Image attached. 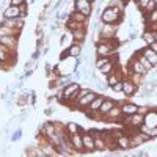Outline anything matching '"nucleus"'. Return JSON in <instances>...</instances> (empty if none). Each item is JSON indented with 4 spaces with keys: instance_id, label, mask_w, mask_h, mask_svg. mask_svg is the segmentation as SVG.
Listing matches in <instances>:
<instances>
[{
    "instance_id": "6",
    "label": "nucleus",
    "mask_w": 157,
    "mask_h": 157,
    "mask_svg": "<svg viewBox=\"0 0 157 157\" xmlns=\"http://www.w3.org/2000/svg\"><path fill=\"white\" fill-rule=\"evenodd\" d=\"M137 91H138V86L130 80V78H123V91H121V93H124L126 98L135 96Z\"/></svg>"
},
{
    "instance_id": "30",
    "label": "nucleus",
    "mask_w": 157,
    "mask_h": 157,
    "mask_svg": "<svg viewBox=\"0 0 157 157\" xmlns=\"http://www.w3.org/2000/svg\"><path fill=\"white\" fill-rule=\"evenodd\" d=\"M145 21H146V25L157 22V8H154L151 13H148V14L145 16Z\"/></svg>"
},
{
    "instance_id": "44",
    "label": "nucleus",
    "mask_w": 157,
    "mask_h": 157,
    "mask_svg": "<svg viewBox=\"0 0 157 157\" xmlns=\"http://www.w3.org/2000/svg\"><path fill=\"white\" fill-rule=\"evenodd\" d=\"M135 154H137V155H140V157H141V155H146V154H148V152H145V151H137V152H135Z\"/></svg>"
},
{
    "instance_id": "13",
    "label": "nucleus",
    "mask_w": 157,
    "mask_h": 157,
    "mask_svg": "<svg viewBox=\"0 0 157 157\" xmlns=\"http://www.w3.org/2000/svg\"><path fill=\"white\" fill-rule=\"evenodd\" d=\"M116 145H118V149H121V151H127V149H130V145H129V135L124 132V130L116 137Z\"/></svg>"
},
{
    "instance_id": "42",
    "label": "nucleus",
    "mask_w": 157,
    "mask_h": 157,
    "mask_svg": "<svg viewBox=\"0 0 157 157\" xmlns=\"http://www.w3.org/2000/svg\"><path fill=\"white\" fill-rule=\"evenodd\" d=\"M32 66H33V61H27V63H25V69H32Z\"/></svg>"
},
{
    "instance_id": "45",
    "label": "nucleus",
    "mask_w": 157,
    "mask_h": 157,
    "mask_svg": "<svg viewBox=\"0 0 157 157\" xmlns=\"http://www.w3.org/2000/svg\"><path fill=\"white\" fill-rule=\"evenodd\" d=\"M154 33V41H157V32H152Z\"/></svg>"
},
{
    "instance_id": "20",
    "label": "nucleus",
    "mask_w": 157,
    "mask_h": 157,
    "mask_svg": "<svg viewBox=\"0 0 157 157\" xmlns=\"http://www.w3.org/2000/svg\"><path fill=\"white\" fill-rule=\"evenodd\" d=\"M116 68H118V58H115V60H110L109 63H105L102 68H99V71H101V74H102V75H107V74L113 72Z\"/></svg>"
},
{
    "instance_id": "18",
    "label": "nucleus",
    "mask_w": 157,
    "mask_h": 157,
    "mask_svg": "<svg viewBox=\"0 0 157 157\" xmlns=\"http://www.w3.org/2000/svg\"><path fill=\"white\" fill-rule=\"evenodd\" d=\"M115 104H116V101H113L112 98H107V96H105V99H104V102L101 104V107H99L98 112H99L102 116H105V115L109 113V110L115 105Z\"/></svg>"
},
{
    "instance_id": "7",
    "label": "nucleus",
    "mask_w": 157,
    "mask_h": 157,
    "mask_svg": "<svg viewBox=\"0 0 157 157\" xmlns=\"http://www.w3.org/2000/svg\"><path fill=\"white\" fill-rule=\"evenodd\" d=\"M71 140V145L75 151V154H83V140H82V132H77V134H71L69 135Z\"/></svg>"
},
{
    "instance_id": "4",
    "label": "nucleus",
    "mask_w": 157,
    "mask_h": 157,
    "mask_svg": "<svg viewBox=\"0 0 157 157\" xmlns=\"http://www.w3.org/2000/svg\"><path fill=\"white\" fill-rule=\"evenodd\" d=\"M118 24H102L99 27V38H116Z\"/></svg>"
},
{
    "instance_id": "40",
    "label": "nucleus",
    "mask_w": 157,
    "mask_h": 157,
    "mask_svg": "<svg viewBox=\"0 0 157 157\" xmlns=\"http://www.w3.org/2000/svg\"><path fill=\"white\" fill-rule=\"evenodd\" d=\"M149 47H151V49H152V50L155 52V54H157V41H154V43H151V44H149Z\"/></svg>"
},
{
    "instance_id": "41",
    "label": "nucleus",
    "mask_w": 157,
    "mask_h": 157,
    "mask_svg": "<svg viewBox=\"0 0 157 157\" xmlns=\"http://www.w3.org/2000/svg\"><path fill=\"white\" fill-rule=\"evenodd\" d=\"M134 39H137V33L135 32H132V33L129 35V41H134Z\"/></svg>"
},
{
    "instance_id": "36",
    "label": "nucleus",
    "mask_w": 157,
    "mask_h": 157,
    "mask_svg": "<svg viewBox=\"0 0 157 157\" xmlns=\"http://www.w3.org/2000/svg\"><path fill=\"white\" fill-rule=\"evenodd\" d=\"M148 2H149V0H137L135 3H137V8H138V10H143V8L148 5Z\"/></svg>"
},
{
    "instance_id": "29",
    "label": "nucleus",
    "mask_w": 157,
    "mask_h": 157,
    "mask_svg": "<svg viewBox=\"0 0 157 157\" xmlns=\"http://www.w3.org/2000/svg\"><path fill=\"white\" fill-rule=\"evenodd\" d=\"M141 38H143V41L146 43V46H149L151 43H154V33L151 30H148V29L141 33Z\"/></svg>"
},
{
    "instance_id": "12",
    "label": "nucleus",
    "mask_w": 157,
    "mask_h": 157,
    "mask_svg": "<svg viewBox=\"0 0 157 157\" xmlns=\"http://www.w3.org/2000/svg\"><path fill=\"white\" fill-rule=\"evenodd\" d=\"M120 107H121V112H123L124 116H130V115L137 113V110H138V105H137V104L129 102V101L121 102V104H120Z\"/></svg>"
},
{
    "instance_id": "27",
    "label": "nucleus",
    "mask_w": 157,
    "mask_h": 157,
    "mask_svg": "<svg viewBox=\"0 0 157 157\" xmlns=\"http://www.w3.org/2000/svg\"><path fill=\"white\" fill-rule=\"evenodd\" d=\"M66 124V132L71 135V134H77V132H82V127L78 126V123H74V121H69V123H64Z\"/></svg>"
},
{
    "instance_id": "26",
    "label": "nucleus",
    "mask_w": 157,
    "mask_h": 157,
    "mask_svg": "<svg viewBox=\"0 0 157 157\" xmlns=\"http://www.w3.org/2000/svg\"><path fill=\"white\" fill-rule=\"evenodd\" d=\"M115 58H118V55H112V57H96V60H94V66L99 69V68H102L105 63H109L110 60H115Z\"/></svg>"
},
{
    "instance_id": "37",
    "label": "nucleus",
    "mask_w": 157,
    "mask_h": 157,
    "mask_svg": "<svg viewBox=\"0 0 157 157\" xmlns=\"http://www.w3.org/2000/svg\"><path fill=\"white\" fill-rule=\"evenodd\" d=\"M148 135L151 137V140L157 138V126H155V127H151V129H149V134H148Z\"/></svg>"
},
{
    "instance_id": "11",
    "label": "nucleus",
    "mask_w": 157,
    "mask_h": 157,
    "mask_svg": "<svg viewBox=\"0 0 157 157\" xmlns=\"http://www.w3.org/2000/svg\"><path fill=\"white\" fill-rule=\"evenodd\" d=\"M143 124H146L148 127H155L157 126V109H149L146 115H143Z\"/></svg>"
},
{
    "instance_id": "35",
    "label": "nucleus",
    "mask_w": 157,
    "mask_h": 157,
    "mask_svg": "<svg viewBox=\"0 0 157 157\" xmlns=\"http://www.w3.org/2000/svg\"><path fill=\"white\" fill-rule=\"evenodd\" d=\"M149 109H151L149 105H138V110H137V112H138L140 115H146V113L149 112Z\"/></svg>"
},
{
    "instance_id": "1",
    "label": "nucleus",
    "mask_w": 157,
    "mask_h": 157,
    "mask_svg": "<svg viewBox=\"0 0 157 157\" xmlns=\"http://www.w3.org/2000/svg\"><path fill=\"white\" fill-rule=\"evenodd\" d=\"M123 17H124L123 6H107L99 14V19L102 24H120Z\"/></svg>"
},
{
    "instance_id": "24",
    "label": "nucleus",
    "mask_w": 157,
    "mask_h": 157,
    "mask_svg": "<svg viewBox=\"0 0 157 157\" xmlns=\"http://www.w3.org/2000/svg\"><path fill=\"white\" fill-rule=\"evenodd\" d=\"M135 57L138 58V61H140V63L143 64V68H145V69H146L148 72L154 69V66H152V64H151V61H149V60H148V58H146L145 55H143L141 52H137V54H135Z\"/></svg>"
},
{
    "instance_id": "17",
    "label": "nucleus",
    "mask_w": 157,
    "mask_h": 157,
    "mask_svg": "<svg viewBox=\"0 0 157 157\" xmlns=\"http://www.w3.org/2000/svg\"><path fill=\"white\" fill-rule=\"evenodd\" d=\"M104 99H105V96H102V94H98L93 101H91V104L85 109V112L86 113H91V112H98L99 110V107H101V104L104 102Z\"/></svg>"
},
{
    "instance_id": "15",
    "label": "nucleus",
    "mask_w": 157,
    "mask_h": 157,
    "mask_svg": "<svg viewBox=\"0 0 157 157\" xmlns=\"http://www.w3.org/2000/svg\"><path fill=\"white\" fill-rule=\"evenodd\" d=\"M71 35H72V38H74L75 43H82V44H83V41L86 39V25H82V27L72 30Z\"/></svg>"
},
{
    "instance_id": "39",
    "label": "nucleus",
    "mask_w": 157,
    "mask_h": 157,
    "mask_svg": "<svg viewBox=\"0 0 157 157\" xmlns=\"http://www.w3.org/2000/svg\"><path fill=\"white\" fill-rule=\"evenodd\" d=\"M22 3H25V0H10V5H14V6H21Z\"/></svg>"
},
{
    "instance_id": "10",
    "label": "nucleus",
    "mask_w": 157,
    "mask_h": 157,
    "mask_svg": "<svg viewBox=\"0 0 157 157\" xmlns=\"http://www.w3.org/2000/svg\"><path fill=\"white\" fill-rule=\"evenodd\" d=\"M2 17H5V19H17V17H22L21 8L19 6H14V5H10L8 8L3 10Z\"/></svg>"
},
{
    "instance_id": "34",
    "label": "nucleus",
    "mask_w": 157,
    "mask_h": 157,
    "mask_svg": "<svg viewBox=\"0 0 157 157\" xmlns=\"http://www.w3.org/2000/svg\"><path fill=\"white\" fill-rule=\"evenodd\" d=\"M21 137H22V129H17V130H14V132H13L11 141H17V140H21Z\"/></svg>"
},
{
    "instance_id": "5",
    "label": "nucleus",
    "mask_w": 157,
    "mask_h": 157,
    "mask_svg": "<svg viewBox=\"0 0 157 157\" xmlns=\"http://www.w3.org/2000/svg\"><path fill=\"white\" fill-rule=\"evenodd\" d=\"M123 112H121V107H120V104H115V105L109 110V113L104 116V120L105 121H110V123H116V121H123Z\"/></svg>"
},
{
    "instance_id": "16",
    "label": "nucleus",
    "mask_w": 157,
    "mask_h": 157,
    "mask_svg": "<svg viewBox=\"0 0 157 157\" xmlns=\"http://www.w3.org/2000/svg\"><path fill=\"white\" fill-rule=\"evenodd\" d=\"M17 38L19 36H0V44H3V46H6L11 50L16 52V49H17Z\"/></svg>"
},
{
    "instance_id": "14",
    "label": "nucleus",
    "mask_w": 157,
    "mask_h": 157,
    "mask_svg": "<svg viewBox=\"0 0 157 157\" xmlns=\"http://www.w3.org/2000/svg\"><path fill=\"white\" fill-rule=\"evenodd\" d=\"M64 55H69V57H72V58H78L82 55V43H72L69 47H68V50L64 52Z\"/></svg>"
},
{
    "instance_id": "31",
    "label": "nucleus",
    "mask_w": 157,
    "mask_h": 157,
    "mask_svg": "<svg viewBox=\"0 0 157 157\" xmlns=\"http://www.w3.org/2000/svg\"><path fill=\"white\" fill-rule=\"evenodd\" d=\"M154 8H157V0H149L148 2V5L143 8V13H145V16L148 14V13H151Z\"/></svg>"
},
{
    "instance_id": "28",
    "label": "nucleus",
    "mask_w": 157,
    "mask_h": 157,
    "mask_svg": "<svg viewBox=\"0 0 157 157\" xmlns=\"http://www.w3.org/2000/svg\"><path fill=\"white\" fill-rule=\"evenodd\" d=\"M94 145H96V151H105L107 149L105 140H104L101 135H94Z\"/></svg>"
},
{
    "instance_id": "8",
    "label": "nucleus",
    "mask_w": 157,
    "mask_h": 157,
    "mask_svg": "<svg viewBox=\"0 0 157 157\" xmlns=\"http://www.w3.org/2000/svg\"><path fill=\"white\" fill-rule=\"evenodd\" d=\"M98 96V93H96V91H93V90H91L90 91V93H86L83 98H80V99H78L77 102H75V109H80V110H85L88 105H90V104H91V101H93L94 98Z\"/></svg>"
},
{
    "instance_id": "19",
    "label": "nucleus",
    "mask_w": 157,
    "mask_h": 157,
    "mask_svg": "<svg viewBox=\"0 0 157 157\" xmlns=\"http://www.w3.org/2000/svg\"><path fill=\"white\" fill-rule=\"evenodd\" d=\"M141 54L143 55H145L149 61H151V64H152V66H157V54H155V52L149 47V46H146V47H141Z\"/></svg>"
},
{
    "instance_id": "46",
    "label": "nucleus",
    "mask_w": 157,
    "mask_h": 157,
    "mask_svg": "<svg viewBox=\"0 0 157 157\" xmlns=\"http://www.w3.org/2000/svg\"><path fill=\"white\" fill-rule=\"evenodd\" d=\"M91 2H94V0H91Z\"/></svg>"
},
{
    "instance_id": "38",
    "label": "nucleus",
    "mask_w": 157,
    "mask_h": 157,
    "mask_svg": "<svg viewBox=\"0 0 157 157\" xmlns=\"http://www.w3.org/2000/svg\"><path fill=\"white\" fill-rule=\"evenodd\" d=\"M27 2H25V3H22L19 8H21V13H22V17H25V16H27Z\"/></svg>"
},
{
    "instance_id": "33",
    "label": "nucleus",
    "mask_w": 157,
    "mask_h": 157,
    "mask_svg": "<svg viewBox=\"0 0 157 157\" xmlns=\"http://www.w3.org/2000/svg\"><path fill=\"white\" fill-rule=\"evenodd\" d=\"M110 90L115 91V93H120V91H123V80H120V82H116L115 85H112Z\"/></svg>"
},
{
    "instance_id": "3",
    "label": "nucleus",
    "mask_w": 157,
    "mask_h": 157,
    "mask_svg": "<svg viewBox=\"0 0 157 157\" xmlns=\"http://www.w3.org/2000/svg\"><path fill=\"white\" fill-rule=\"evenodd\" d=\"M82 140H83V154H90L96 151V145H94V135L91 134V130L83 132L82 130Z\"/></svg>"
},
{
    "instance_id": "22",
    "label": "nucleus",
    "mask_w": 157,
    "mask_h": 157,
    "mask_svg": "<svg viewBox=\"0 0 157 157\" xmlns=\"http://www.w3.org/2000/svg\"><path fill=\"white\" fill-rule=\"evenodd\" d=\"M21 32L16 30V29H11V27H6V25L0 24V36H19Z\"/></svg>"
},
{
    "instance_id": "9",
    "label": "nucleus",
    "mask_w": 157,
    "mask_h": 157,
    "mask_svg": "<svg viewBox=\"0 0 157 157\" xmlns=\"http://www.w3.org/2000/svg\"><path fill=\"white\" fill-rule=\"evenodd\" d=\"M129 71H130V72H138V74H141V75H146V74H148V71L143 68V64L138 61V58H137L135 55L129 60Z\"/></svg>"
},
{
    "instance_id": "25",
    "label": "nucleus",
    "mask_w": 157,
    "mask_h": 157,
    "mask_svg": "<svg viewBox=\"0 0 157 157\" xmlns=\"http://www.w3.org/2000/svg\"><path fill=\"white\" fill-rule=\"evenodd\" d=\"M129 78L132 80L138 88L143 85V82H145V75H141V74H138V72H130L129 71Z\"/></svg>"
},
{
    "instance_id": "23",
    "label": "nucleus",
    "mask_w": 157,
    "mask_h": 157,
    "mask_svg": "<svg viewBox=\"0 0 157 157\" xmlns=\"http://www.w3.org/2000/svg\"><path fill=\"white\" fill-rule=\"evenodd\" d=\"M69 19H72V21H75V22H78V24H85V25H86V22H88V17H86L85 14H82V13L75 11V10H72V11L69 13Z\"/></svg>"
},
{
    "instance_id": "32",
    "label": "nucleus",
    "mask_w": 157,
    "mask_h": 157,
    "mask_svg": "<svg viewBox=\"0 0 157 157\" xmlns=\"http://www.w3.org/2000/svg\"><path fill=\"white\" fill-rule=\"evenodd\" d=\"M29 96H30L29 93H24V94L16 101V102H17V105H25V104H29Z\"/></svg>"
},
{
    "instance_id": "2",
    "label": "nucleus",
    "mask_w": 157,
    "mask_h": 157,
    "mask_svg": "<svg viewBox=\"0 0 157 157\" xmlns=\"http://www.w3.org/2000/svg\"><path fill=\"white\" fill-rule=\"evenodd\" d=\"M74 10L90 17L93 13V2L91 0H74Z\"/></svg>"
},
{
    "instance_id": "21",
    "label": "nucleus",
    "mask_w": 157,
    "mask_h": 157,
    "mask_svg": "<svg viewBox=\"0 0 157 157\" xmlns=\"http://www.w3.org/2000/svg\"><path fill=\"white\" fill-rule=\"evenodd\" d=\"M120 80H123V75H121V72H120V71H118V68H116L113 72L107 74V85H109V86L115 85L116 82H120Z\"/></svg>"
},
{
    "instance_id": "43",
    "label": "nucleus",
    "mask_w": 157,
    "mask_h": 157,
    "mask_svg": "<svg viewBox=\"0 0 157 157\" xmlns=\"http://www.w3.org/2000/svg\"><path fill=\"white\" fill-rule=\"evenodd\" d=\"M44 113H46V115H47V116H50V115H52V113H54V110H52V109H50V107H49V109H46V112H44Z\"/></svg>"
}]
</instances>
